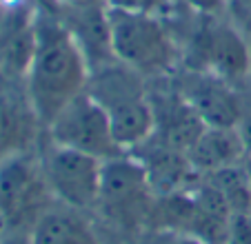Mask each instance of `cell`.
<instances>
[{
  "mask_svg": "<svg viewBox=\"0 0 251 244\" xmlns=\"http://www.w3.org/2000/svg\"><path fill=\"white\" fill-rule=\"evenodd\" d=\"M91 65L82 47L53 11L33 9V47L23 73L27 98L45 129L87 89Z\"/></svg>",
  "mask_w": 251,
  "mask_h": 244,
  "instance_id": "1",
  "label": "cell"
},
{
  "mask_svg": "<svg viewBox=\"0 0 251 244\" xmlns=\"http://www.w3.org/2000/svg\"><path fill=\"white\" fill-rule=\"evenodd\" d=\"M107 33L111 58L145 80H160L180 69V40L165 16L107 9Z\"/></svg>",
  "mask_w": 251,
  "mask_h": 244,
  "instance_id": "2",
  "label": "cell"
},
{
  "mask_svg": "<svg viewBox=\"0 0 251 244\" xmlns=\"http://www.w3.org/2000/svg\"><path fill=\"white\" fill-rule=\"evenodd\" d=\"M149 80L116 60L91 67L87 94L104 109L114 136L125 151H133L153 136Z\"/></svg>",
  "mask_w": 251,
  "mask_h": 244,
  "instance_id": "3",
  "label": "cell"
},
{
  "mask_svg": "<svg viewBox=\"0 0 251 244\" xmlns=\"http://www.w3.org/2000/svg\"><path fill=\"white\" fill-rule=\"evenodd\" d=\"M180 49L185 69L204 71L236 87L251 75V43L227 16L194 11V24Z\"/></svg>",
  "mask_w": 251,
  "mask_h": 244,
  "instance_id": "4",
  "label": "cell"
},
{
  "mask_svg": "<svg viewBox=\"0 0 251 244\" xmlns=\"http://www.w3.org/2000/svg\"><path fill=\"white\" fill-rule=\"evenodd\" d=\"M53 197L43 173L40 158L23 151L0 162V229L31 231Z\"/></svg>",
  "mask_w": 251,
  "mask_h": 244,
  "instance_id": "5",
  "label": "cell"
},
{
  "mask_svg": "<svg viewBox=\"0 0 251 244\" xmlns=\"http://www.w3.org/2000/svg\"><path fill=\"white\" fill-rule=\"evenodd\" d=\"M47 131L53 145L94 155L102 162L127 153L116 140L104 109L87 94V89L53 118Z\"/></svg>",
  "mask_w": 251,
  "mask_h": 244,
  "instance_id": "6",
  "label": "cell"
},
{
  "mask_svg": "<svg viewBox=\"0 0 251 244\" xmlns=\"http://www.w3.org/2000/svg\"><path fill=\"white\" fill-rule=\"evenodd\" d=\"M153 202L156 193L136 155L123 153L102 162L100 197L96 207H102L104 216L123 224H145L149 222Z\"/></svg>",
  "mask_w": 251,
  "mask_h": 244,
  "instance_id": "7",
  "label": "cell"
},
{
  "mask_svg": "<svg viewBox=\"0 0 251 244\" xmlns=\"http://www.w3.org/2000/svg\"><path fill=\"white\" fill-rule=\"evenodd\" d=\"M40 162L53 200L78 211L98 204L102 160L51 142Z\"/></svg>",
  "mask_w": 251,
  "mask_h": 244,
  "instance_id": "8",
  "label": "cell"
},
{
  "mask_svg": "<svg viewBox=\"0 0 251 244\" xmlns=\"http://www.w3.org/2000/svg\"><path fill=\"white\" fill-rule=\"evenodd\" d=\"M174 75L176 89L189 100V104L198 111L207 127H238L245 102L236 85L204 71L185 69V67H180Z\"/></svg>",
  "mask_w": 251,
  "mask_h": 244,
  "instance_id": "9",
  "label": "cell"
},
{
  "mask_svg": "<svg viewBox=\"0 0 251 244\" xmlns=\"http://www.w3.org/2000/svg\"><path fill=\"white\" fill-rule=\"evenodd\" d=\"M40 127L43 124L27 98L23 75L0 69V162L31 151Z\"/></svg>",
  "mask_w": 251,
  "mask_h": 244,
  "instance_id": "10",
  "label": "cell"
},
{
  "mask_svg": "<svg viewBox=\"0 0 251 244\" xmlns=\"http://www.w3.org/2000/svg\"><path fill=\"white\" fill-rule=\"evenodd\" d=\"M153 111V140L171 146V149L189 151L191 145L207 129L189 100L174 87L149 89Z\"/></svg>",
  "mask_w": 251,
  "mask_h": 244,
  "instance_id": "11",
  "label": "cell"
},
{
  "mask_svg": "<svg viewBox=\"0 0 251 244\" xmlns=\"http://www.w3.org/2000/svg\"><path fill=\"white\" fill-rule=\"evenodd\" d=\"M129 153L140 160L156 197L182 191L200 178L191 167L187 151L171 149V146L162 145L153 138H149L147 142H142L140 146H136Z\"/></svg>",
  "mask_w": 251,
  "mask_h": 244,
  "instance_id": "12",
  "label": "cell"
},
{
  "mask_svg": "<svg viewBox=\"0 0 251 244\" xmlns=\"http://www.w3.org/2000/svg\"><path fill=\"white\" fill-rule=\"evenodd\" d=\"M191 167L198 175L240 165L247 158V149L236 127H207L187 151Z\"/></svg>",
  "mask_w": 251,
  "mask_h": 244,
  "instance_id": "13",
  "label": "cell"
},
{
  "mask_svg": "<svg viewBox=\"0 0 251 244\" xmlns=\"http://www.w3.org/2000/svg\"><path fill=\"white\" fill-rule=\"evenodd\" d=\"M31 244H98L94 226L78 209L51 207L31 229Z\"/></svg>",
  "mask_w": 251,
  "mask_h": 244,
  "instance_id": "14",
  "label": "cell"
},
{
  "mask_svg": "<svg viewBox=\"0 0 251 244\" xmlns=\"http://www.w3.org/2000/svg\"><path fill=\"white\" fill-rule=\"evenodd\" d=\"M209 184L218 189L227 202L231 204L233 213H249L251 211V191H249V180H247L245 165H233L227 169L213 171V173L200 175Z\"/></svg>",
  "mask_w": 251,
  "mask_h": 244,
  "instance_id": "15",
  "label": "cell"
},
{
  "mask_svg": "<svg viewBox=\"0 0 251 244\" xmlns=\"http://www.w3.org/2000/svg\"><path fill=\"white\" fill-rule=\"evenodd\" d=\"M107 9L131 11V14H156L167 16L171 9V0H102Z\"/></svg>",
  "mask_w": 251,
  "mask_h": 244,
  "instance_id": "16",
  "label": "cell"
},
{
  "mask_svg": "<svg viewBox=\"0 0 251 244\" xmlns=\"http://www.w3.org/2000/svg\"><path fill=\"white\" fill-rule=\"evenodd\" d=\"M225 16L245 33V38L251 43V0H227Z\"/></svg>",
  "mask_w": 251,
  "mask_h": 244,
  "instance_id": "17",
  "label": "cell"
},
{
  "mask_svg": "<svg viewBox=\"0 0 251 244\" xmlns=\"http://www.w3.org/2000/svg\"><path fill=\"white\" fill-rule=\"evenodd\" d=\"M225 244H251V211L233 216Z\"/></svg>",
  "mask_w": 251,
  "mask_h": 244,
  "instance_id": "18",
  "label": "cell"
},
{
  "mask_svg": "<svg viewBox=\"0 0 251 244\" xmlns=\"http://www.w3.org/2000/svg\"><path fill=\"white\" fill-rule=\"evenodd\" d=\"M149 244H207L200 238L191 233H185V231H169V229H160L153 231Z\"/></svg>",
  "mask_w": 251,
  "mask_h": 244,
  "instance_id": "19",
  "label": "cell"
},
{
  "mask_svg": "<svg viewBox=\"0 0 251 244\" xmlns=\"http://www.w3.org/2000/svg\"><path fill=\"white\" fill-rule=\"evenodd\" d=\"M191 11L200 16H225L227 0H182Z\"/></svg>",
  "mask_w": 251,
  "mask_h": 244,
  "instance_id": "20",
  "label": "cell"
},
{
  "mask_svg": "<svg viewBox=\"0 0 251 244\" xmlns=\"http://www.w3.org/2000/svg\"><path fill=\"white\" fill-rule=\"evenodd\" d=\"M236 129H238V133H240L242 142H245L247 155H251V109H245V111H242V118H240Z\"/></svg>",
  "mask_w": 251,
  "mask_h": 244,
  "instance_id": "21",
  "label": "cell"
},
{
  "mask_svg": "<svg viewBox=\"0 0 251 244\" xmlns=\"http://www.w3.org/2000/svg\"><path fill=\"white\" fill-rule=\"evenodd\" d=\"M0 244H31V231H2Z\"/></svg>",
  "mask_w": 251,
  "mask_h": 244,
  "instance_id": "22",
  "label": "cell"
},
{
  "mask_svg": "<svg viewBox=\"0 0 251 244\" xmlns=\"http://www.w3.org/2000/svg\"><path fill=\"white\" fill-rule=\"evenodd\" d=\"M242 165H245V171H247V180H249V191H251V155H247L242 160Z\"/></svg>",
  "mask_w": 251,
  "mask_h": 244,
  "instance_id": "23",
  "label": "cell"
}]
</instances>
